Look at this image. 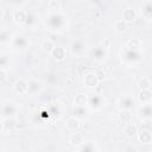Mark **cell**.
Instances as JSON below:
<instances>
[{
	"label": "cell",
	"instance_id": "cell-4",
	"mask_svg": "<svg viewBox=\"0 0 152 152\" xmlns=\"http://www.w3.org/2000/svg\"><path fill=\"white\" fill-rule=\"evenodd\" d=\"M107 106V100L102 94H91L89 95L88 100V107L91 112H100Z\"/></svg>",
	"mask_w": 152,
	"mask_h": 152
},
{
	"label": "cell",
	"instance_id": "cell-9",
	"mask_svg": "<svg viewBox=\"0 0 152 152\" xmlns=\"http://www.w3.org/2000/svg\"><path fill=\"white\" fill-rule=\"evenodd\" d=\"M39 24V14L33 10H27V17L26 21L23 25V27L27 30H34Z\"/></svg>",
	"mask_w": 152,
	"mask_h": 152
},
{
	"label": "cell",
	"instance_id": "cell-21",
	"mask_svg": "<svg viewBox=\"0 0 152 152\" xmlns=\"http://www.w3.org/2000/svg\"><path fill=\"white\" fill-rule=\"evenodd\" d=\"M89 112H90V109H89L88 106H76V107L72 108V115L76 116L77 119H80V120L86 119L88 116Z\"/></svg>",
	"mask_w": 152,
	"mask_h": 152
},
{
	"label": "cell",
	"instance_id": "cell-6",
	"mask_svg": "<svg viewBox=\"0 0 152 152\" xmlns=\"http://www.w3.org/2000/svg\"><path fill=\"white\" fill-rule=\"evenodd\" d=\"M137 104V99L131 94H124L116 100V108L119 110L131 112Z\"/></svg>",
	"mask_w": 152,
	"mask_h": 152
},
{
	"label": "cell",
	"instance_id": "cell-26",
	"mask_svg": "<svg viewBox=\"0 0 152 152\" xmlns=\"http://www.w3.org/2000/svg\"><path fill=\"white\" fill-rule=\"evenodd\" d=\"M137 137H138V140L141 144H144V145H148V144L152 142V133L148 129H145L144 128V129L139 131Z\"/></svg>",
	"mask_w": 152,
	"mask_h": 152
},
{
	"label": "cell",
	"instance_id": "cell-3",
	"mask_svg": "<svg viewBox=\"0 0 152 152\" xmlns=\"http://www.w3.org/2000/svg\"><path fill=\"white\" fill-rule=\"evenodd\" d=\"M19 113V106L12 100H4L1 103V120L13 119Z\"/></svg>",
	"mask_w": 152,
	"mask_h": 152
},
{
	"label": "cell",
	"instance_id": "cell-18",
	"mask_svg": "<svg viewBox=\"0 0 152 152\" xmlns=\"http://www.w3.org/2000/svg\"><path fill=\"white\" fill-rule=\"evenodd\" d=\"M83 81H84V84L88 88H91V89L96 88L99 86V82H100V80H99V77H97V75L95 72H87L84 75Z\"/></svg>",
	"mask_w": 152,
	"mask_h": 152
},
{
	"label": "cell",
	"instance_id": "cell-1",
	"mask_svg": "<svg viewBox=\"0 0 152 152\" xmlns=\"http://www.w3.org/2000/svg\"><path fill=\"white\" fill-rule=\"evenodd\" d=\"M44 25L52 33H62L69 25V17L63 11H49L44 18Z\"/></svg>",
	"mask_w": 152,
	"mask_h": 152
},
{
	"label": "cell",
	"instance_id": "cell-15",
	"mask_svg": "<svg viewBox=\"0 0 152 152\" xmlns=\"http://www.w3.org/2000/svg\"><path fill=\"white\" fill-rule=\"evenodd\" d=\"M138 17V12L134 7L132 6H127L126 8H124L122 11V20L127 24V23H133Z\"/></svg>",
	"mask_w": 152,
	"mask_h": 152
},
{
	"label": "cell",
	"instance_id": "cell-37",
	"mask_svg": "<svg viewBox=\"0 0 152 152\" xmlns=\"http://www.w3.org/2000/svg\"><path fill=\"white\" fill-rule=\"evenodd\" d=\"M25 4H26V1H11V5L17 8H21V6H24Z\"/></svg>",
	"mask_w": 152,
	"mask_h": 152
},
{
	"label": "cell",
	"instance_id": "cell-13",
	"mask_svg": "<svg viewBox=\"0 0 152 152\" xmlns=\"http://www.w3.org/2000/svg\"><path fill=\"white\" fill-rule=\"evenodd\" d=\"M46 109H48V112H49L51 119H56V118H58V116L61 115V112H62L61 102L57 101V100H53V101H51V102L48 104Z\"/></svg>",
	"mask_w": 152,
	"mask_h": 152
},
{
	"label": "cell",
	"instance_id": "cell-27",
	"mask_svg": "<svg viewBox=\"0 0 152 152\" xmlns=\"http://www.w3.org/2000/svg\"><path fill=\"white\" fill-rule=\"evenodd\" d=\"M122 131H124V133H125V135L127 138H134V137L138 135V132H139L138 131V127L133 122H129V124L125 125L124 128H122Z\"/></svg>",
	"mask_w": 152,
	"mask_h": 152
},
{
	"label": "cell",
	"instance_id": "cell-30",
	"mask_svg": "<svg viewBox=\"0 0 152 152\" xmlns=\"http://www.w3.org/2000/svg\"><path fill=\"white\" fill-rule=\"evenodd\" d=\"M125 48L131 49V50H140V49L142 48V42H141V39H139V38H129V39L126 42Z\"/></svg>",
	"mask_w": 152,
	"mask_h": 152
},
{
	"label": "cell",
	"instance_id": "cell-23",
	"mask_svg": "<svg viewBox=\"0 0 152 152\" xmlns=\"http://www.w3.org/2000/svg\"><path fill=\"white\" fill-rule=\"evenodd\" d=\"M50 55H51L52 59H55L57 62H61V61H64L65 59V57H66V50L63 46L57 45V46H55V49L52 50V52Z\"/></svg>",
	"mask_w": 152,
	"mask_h": 152
},
{
	"label": "cell",
	"instance_id": "cell-19",
	"mask_svg": "<svg viewBox=\"0 0 152 152\" xmlns=\"http://www.w3.org/2000/svg\"><path fill=\"white\" fill-rule=\"evenodd\" d=\"M137 101H139L141 104L151 103L152 101V90L151 89H141L139 90L137 95Z\"/></svg>",
	"mask_w": 152,
	"mask_h": 152
},
{
	"label": "cell",
	"instance_id": "cell-22",
	"mask_svg": "<svg viewBox=\"0 0 152 152\" xmlns=\"http://www.w3.org/2000/svg\"><path fill=\"white\" fill-rule=\"evenodd\" d=\"M13 37H14V33H13L10 28L2 27V28H1V32H0V44H1V45L11 44Z\"/></svg>",
	"mask_w": 152,
	"mask_h": 152
},
{
	"label": "cell",
	"instance_id": "cell-20",
	"mask_svg": "<svg viewBox=\"0 0 152 152\" xmlns=\"http://www.w3.org/2000/svg\"><path fill=\"white\" fill-rule=\"evenodd\" d=\"M77 152H99V146L96 141L87 140L77 148Z\"/></svg>",
	"mask_w": 152,
	"mask_h": 152
},
{
	"label": "cell",
	"instance_id": "cell-34",
	"mask_svg": "<svg viewBox=\"0 0 152 152\" xmlns=\"http://www.w3.org/2000/svg\"><path fill=\"white\" fill-rule=\"evenodd\" d=\"M114 28L118 31V32H124L126 28H127V24L121 19V20H118V21H115V24H114Z\"/></svg>",
	"mask_w": 152,
	"mask_h": 152
},
{
	"label": "cell",
	"instance_id": "cell-25",
	"mask_svg": "<svg viewBox=\"0 0 152 152\" xmlns=\"http://www.w3.org/2000/svg\"><path fill=\"white\" fill-rule=\"evenodd\" d=\"M132 119H133V116H132L131 112H128V110H120L119 114H118V118H116V122L122 125V126H125V125L132 122Z\"/></svg>",
	"mask_w": 152,
	"mask_h": 152
},
{
	"label": "cell",
	"instance_id": "cell-8",
	"mask_svg": "<svg viewBox=\"0 0 152 152\" xmlns=\"http://www.w3.org/2000/svg\"><path fill=\"white\" fill-rule=\"evenodd\" d=\"M89 56H90V58L93 61H95L97 63L104 62L107 59V57H108V48H107V45H104V44L95 45L94 48L90 49Z\"/></svg>",
	"mask_w": 152,
	"mask_h": 152
},
{
	"label": "cell",
	"instance_id": "cell-36",
	"mask_svg": "<svg viewBox=\"0 0 152 152\" xmlns=\"http://www.w3.org/2000/svg\"><path fill=\"white\" fill-rule=\"evenodd\" d=\"M7 69H4V68H0V81L4 82L6 78H7Z\"/></svg>",
	"mask_w": 152,
	"mask_h": 152
},
{
	"label": "cell",
	"instance_id": "cell-5",
	"mask_svg": "<svg viewBox=\"0 0 152 152\" xmlns=\"http://www.w3.org/2000/svg\"><path fill=\"white\" fill-rule=\"evenodd\" d=\"M10 45H11L12 50H14L15 52H23V51H25L28 48L30 39L25 34L17 33V34H14V37H13V39H12Z\"/></svg>",
	"mask_w": 152,
	"mask_h": 152
},
{
	"label": "cell",
	"instance_id": "cell-35",
	"mask_svg": "<svg viewBox=\"0 0 152 152\" xmlns=\"http://www.w3.org/2000/svg\"><path fill=\"white\" fill-rule=\"evenodd\" d=\"M48 8L49 11H59L61 10V2L56 0H51L48 2Z\"/></svg>",
	"mask_w": 152,
	"mask_h": 152
},
{
	"label": "cell",
	"instance_id": "cell-28",
	"mask_svg": "<svg viewBox=\"0 0 152 152\" xmlns=\"http://www.w3.org/2000/svg\"><path fill=\"white\" fill-rule=\"evenodd\" d=\"M14 127H15V124L13 119L1 120V133L2 134H8L10 132H13Z\"/></svg>",
	"mask_w": 152,
	"mask_h": 152
},
{
	"label": "cell",
	"instance_id": "cell-12",
	"mask_svg": "<svg viewBox=\"0 0 152 152\" xmlns=\"http://www.w3.org/2000/svg\"><path fill=\"white\" fill-rule=\"evenodd\" d=\"M139 11L145 20H152V0H146L140 2Z\"/></svg>",
	"mask_w": 152,
	"mask_h": 152
},
{
	"label": "cell",
	"instance_id": "cell-32",
	"mask_svg": "<svg viewBox=\"0 0 152 152\" xmlns=\"http://www.w3.org/2000/svg\"><path fill=\"white\" fill-rule=\"evenodd\" d=\"M137 86L139 87V89L141 90V89H150L151 88V81H150V78H147V77H145V76H142V77H140L139 80H138V83H137Z\"/></svg>",
	"mask_w": 152,
	"mask_h": 152
},
{
	"label": "cell",
	"instance_id": "cell-11",
	"mask_svg": "<svg viewBox=\"0 0 152 152\" xmlns=\"http://www.w3.org/2000/svg\"><path fill=\"white\" fill-rule=\"evenodd\" d=\"M44 89V82L40 81V80H37V78H33V80H30L28 81V93L27 95H37V94H40Z\"/></svg>",
	"mask_w": 152,
	"mask_h": 152
},
{
	"label": "cell",
	"instance_id": "cell-17",
	"mask_svg": "<svg viewBox=\"0 0 152 152\" xmlns=\"http://www.w3.org/2000/svg\"><path fill=\"white\" fill-rule=\"evenodd\" d=\"M14 91L19 95H27L28 93V82H26L24 78H18L13 84Z\"/></svg>",
	"mask_w": 152,
	"mask_h": 152
},
{
	"label": "cell",
	"instance_id": "cell-16",
	"mask_svg": "<svg viewBox=\"0 0 152 152\" xmlns=\"http://www.w3.org/2000/svg\"><path fill=\"white\" fill-rule=\"evenodd\" d=\"M13 17H12V20L18 24V25H24L25 21H26V17H27V11L26 10H23V8H15L13 11Z\"/></svg>",
	"mask_w": 152,
	"mask_h": 152
},
{
	"label": "cell",
	"instance_id": "cell-31",
	"mask_svg": "<svg viewBox=\"0 0 152 152\" xmlns=\"http://www.w3.org/2000/svg\"><path fill=\"white\" fill-rule=\"evenodd\" d=\"M55 44H53V42L51 40V39H44L43 42H42V44H40V49H42V51L43 52H45V53H51L52 52V50L55 49Z\"/></svg>",
	"mask_w": 152,
	"mask_h": 152
},
{
	"label": "cell",
	"instance_id": "cell-24",
	"mask_svg": "<svg viewBox=\"0 0 152 152\" xmlns=\"http://www.w3.org/2000/svg\"><path fill=\"white\" fill-rule=\"evenodd\" d=\"M80 119H77L76 116H74V115H71V116H69L68 118V120H66V124H65V127H66V129L70 132V133H72V132H77L78 131V128H80V126H81V124H80Z\"/></svg>",
	"mask_w": 152,
	"mask_h": 152
},
{
	"label": "cell",
	"instance_id": "cell-2",
	"mask_svg": "<svg viewBox=\"0 0 152 152\" xmlns=\"http://www.w3.org/2000/svg\"><path fill=\"white\" fill-rule=\"evenodd\" d=\"M144 59V53L141 50H131L127 48L121 49L120 61L127 68H137Z\"/></svg>",
	"mask_w": 152,
	"mask_h": 152
},
{
	"label": "cell",
	"instance_id": "cell-29",
	"mask_svg": "<svg viewBox=\"0 0 152 152\" xmlns=\"http://www.w3.org/2000/svg\"><path fill=\"white\" fill-rule=\"evenodd\" d=\"M88 100H89V95L80 93V94H76V96L74 97L72 104H74V107H76V106H88Z\"/></svg>",
	"mask_w": 152,
	"mask_h": 152
},
{
	"label": "cell",
	"instance_id": "cell-38",
	"mask_svg": "<svg viewBox=\"0 0 152 152\" xmlns=\"http://www.w3.org/2000/svg\"><path fill=\"white\" fill-rule=\"evenodd\" d=\"M4 152H19L17 150H7V151H4Z\"/></svg>",
	"mask_w": 152,
	"mask_h": 152
},
{
	"label": "cell",
	"instance_id": "cell-33",
	"mask_svg": "<svg viewBox=\"0 0 152 152\" xmlns=\"http://www.w3.org/2000/svg\"><path fill=\"white\" fill-rule=\"evenodd\" d=\"M10 63H11L10 56L6 55L5 52H1V55H0V65H1V68L7 69V68L10 66Z\"/></svg>",
	"mask_w": 152,
	"mask_h": 152
},
{
	"label": "cell",
	"instance_id": "cell-7",
	"mask_svg": "<svg viewBox=\"0 0 152 152\" xmlns=\"http://www.w3.org/2000/svg\"><path fill=\"white\" fill-rule=\"evenodd\" d=\"M69 52L72 55V56H76V57H80V56H83L87 51V43L81 39V38H74L70 40L69 43Z\"/></svg>",
	"mask_w": 152,
	"mask_h": 152
},
{
	"label": "cell",
	"instance_id": "cell-14",
	"mask_svg": "<svg viewBox=\"0 0 152 152\" xmlns=\"http://www.w3.org/2000/svg\"><path fill=\"white\" fill-rule=\"evenodd\" d=\"M86 141V138H84V135L81 133V132H72L70 135H69V138H68V142L71 145V146H74V147H80L83 142Z\"/></svg>",
	"mask_w": 152,
	"mask_h": 152
},
{
	"label": "cell",
	"instance_id": "cell-10",
	"mask_svg": "<svg viewBox=\"0 0 152 152\" xmlns=\"http://www.w3.org/2000/svg\"><path fill=\"white\" fill-rule=\"evenodd\" d=\"M137 114H138L139 119H141L144 121L152 120V102L151 103L140 104L138 107V109H137Z\"/></svg>",
	"mask_w": 152,
	"mask_h": 152
}]
</instances>
